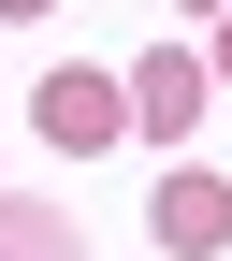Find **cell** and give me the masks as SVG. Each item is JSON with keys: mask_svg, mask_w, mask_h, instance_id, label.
<instances>
[{"mask_svg": "<svg viewBox=\"0 0 232 261\" xmlns=\"http://www.w3.org/2000/svg\"><path fill=\"white\" fill-rule=\"evenodd\" d=\"M29 116H44V145H116V130H131V102H116V73H87V58H58V73H44V102H29Z\"/></svg>", "mask_w": 232, "mask_h": 261, "instance_id": "obj_1", "label": "cell"}, {"mask_svg": "<svg viewBox=\"0 0 232 261\" xmlns=\"http://www.w3.org/2000/svg\"><path fill=\"white\" fill-rule=\"evenodd\" d=\"M145 232L174 247V261H218V247H232V189H218V174H160V189H145Z\"/></svg>", "mask_w": 232, "mask_h": 261, "instance_id": "obj_2", "label": "cell"}, {"mask_svg": "<svg viewBox=\"0 0 232 261\" xmlns=\"http://www.w3.org/2000/svg\"><path fill=\"white\" fill-rule=\"evenodd\" d=\"M116 102H131V130H160V145H189V116H203V58H189V44H160L145 73L116 87Z\"/></svg>", "mask_w": 232, "mask_h": 261, "instance_id": "obj_3", "label": "cell"}, {"mask_svg": "<svg viewBox=\"0 0 232 261\" xmlns=\"http://www.w3.org/2000/svg\"><path fill=\"white\" fill-rule=\"evenodd\" d=\"M0 261H87V232L44 218V203H0Z\"/></svg>", "mask_w": 232, "mask_h": 261, "instance_id": "obj_4", "label": "cell"}, {"mask_svg": "<svg viewBox=\"0 0 232 261\" xmlns=\"http://www.w3.org/2000/svg\"><path fill=\"white\" fill-rule=\"evenodd\" d=\"M203 87H232V15H218V58H203Z\"/></svg>", "mask_w": 232, "mask_h": 261, "instance_id": "obj_5", "label": "cell"}, {"mask_svg": "<svg viewBox=\"0 0 232 261\" xmlns=\"http://www.w3.org/2000/svg\"><path fill=\"white\" fill-rule=\"evenodd\" d=\"M174 15H232V0H174Z\"/></svg>", "mask_w": 232, "mask_h": 261, "instance_id": "obj_6", "label": "cell"}, {"mask_svg": "<svg viewBox=\"0 0 232 261\" xmlns=\"http://www.w3.org/2000/svg\"><path fill=\"white\" fill-rule=\"evenodd\" d=\"M0 15H44V0H0Z\"/></svg>", "mask_w": 232, "mask_h": 261, "instance_id": "obj_7", "label": "cell"}]
</instances>
